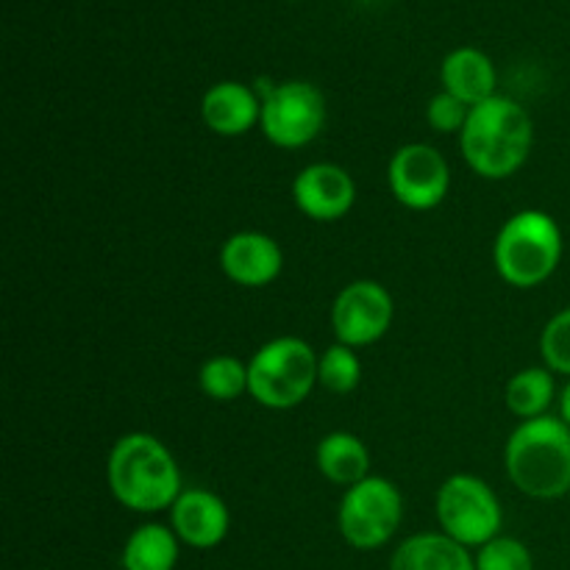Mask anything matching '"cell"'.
Wrapping results in <instances>:
<instances>
[{"mask_svg":"<svg viewBox=\"0 0 570 570\" xmlns=\"http://www.w3.org/2000/svg\"><path fill=\"white\" fill-rule=\"evenodd\" d=\"M557 379L549 367H523L507 382L504 404L518 421H534V417L549 415V406L554 404Z\"/></svg>","mask_w":570,"mask_h":570,"instance_id":"d6986e66","label":"cell"},{"mask_svg":"<svg viewBox=\"0 0 570 570\" xmlns=\"http://www.w3.org/2000/svg\"><path fill=\"white\" fill-rule=\"evenodd\" d=\"M220 271L237 287L262 289L282 276L284 250L271 234L237 232L223 243Z\"/></svg>","mask_w":570,"mask_h":570,"instance_id":"4fadbf2b","label":"cell"},{"mask_svg":"<svg viewBox=\"0 0 570 570\" xmlns=\"http://www.w3.org/2000/svg\"><path fill=\"white\" fill-rule=\"evenodd\" d=\"M395 317V301L376 278H356L345 284L332 304L334 343L367 348L387 337Z\"/></svg>","mask_w":570,"mask_h":570,"instance_id":"9c48e42d","label":"cell"},{"mask_svg":"<svg viewBox=\"0 0 570 570\" xmlns=\"http://www.w3.org/2000/svg\"><path fill=\"white\" fill-rule=\"evenodd\" d=\"M540 356L554 376L570 379V306L549 317L540 332Z\"/></svg>","mask_w":570,"mask_h":570,"instance_id":"603a6c76","label":"cell"},{"mask_svg":"<svg viewBox=\"0 0 570 570\" xmlns=\"http://www.w3.org/2000/svg\"><path fill=\"white\" fill-rule=\"evenodd\" d=\"M476 570H534V554L523 540L499 534L473 554Z\"/></svg>","mask_w":570,"mask_h":570,"instance_id":"7402d4cb","label":"cell"},{"mask_svg":"<svg viewBox=\"0 0 570 570\" xmlns=\"http://www.w3.org/2000/svg\"><path fill=\"white\" fill-rule=\"evenodd\" d=\"M434 515L440 532L471 551L499 538L504 527L499 495L473 473H454L440 484L434 495Z\"/></svg>","mask_w":570,"mask_h":570,"instance_id":"8992f818","label":"cell"},{"mask_svg":"<svg viewBox=\"0 0 570 570\" xmlns=\"http://www.w3.org/2000/svg\"><path fill=\"white\" fill-rule=\"evenodd\" d=\"M390 570H476V560L449 534L421 532L401 540L390 557Z\"/></svg>","mask_w":570,"mask_h":570,"instance_id":"2e32d148","label":"cell"},{"mask_svg":"<svg viewBox=\"0 0 570 570\" xmlns=\"http://www.w3.org/2000/svg\"><path fill=\"white\" fill-rule=\"evenodd\" d=\"M440 83L445 92L460 98L462 104L473 106L484 104L493 98L495 87H499V76H495V65L484 50L479 48H456L440 65Z\"/></svg>","mask_w":570,"mask_h":570,"instance_id":"9a60e30c","label":"cell"},{"mask_svg":"<svg viewBox=\"0 0 570 570\" xmlns=\"http://www.w3.org/2000/svg\"><path fill=\"white\" fill-rule=\"evenodd\" d=\"M317 356L306 340L293 334L267 340L248 360V395L265 410H295L317 387Z\"/></svg>","mask_w":570,"mask_h":570,"instance_id":"5b68a950","label":"cell"},{"mask_svg":"<svg viewBox=\"0 0 570 570\" xmlns=\"http://www.w3.org/2000/svg\"><path fill=\"white\" fill-rule=\"evenodd\" d=\"M167 515L181 546L195 551L217 549L232 532V510L215 490L184 488Z\"/></svg>","mask_w":570,"mask_h":570,"instance_id":"7c38bea8","label":"cell"},{"mask_svg":"<svg viewBox=\"0 0 570 570\" xmlns=\"http://www.w3.org/2000/svg\"><path fill=\"white\" fill-rule=\"evenodd\" d=\"M326 126V98L312 81H282L262 98L259 131L273 148L298 150Z\"/></svg>","mask_w":570,"mask_h":570,"instance_id":"ba28073f","label":"cell"},{"mask_svg":"<svg viewBox=\"0 0 570 570\" xmlns=\"http://www.w3.org/2000/svg\"><path fill=\"white\" fill-rule=\"evenodd\" d=\"M387 187L410 212H432L449 198V159L429 142H406L390 156Z\"/></svg>","mask_w":570,"mask_h":570,"instance_id":"30bf717a","label":"cell"},{"mask_svg":"<svg viewBox=\"0 0 570 570\" xmlns=\"http://www.w3.org/2000/svg\"><path fill=\"white\" fill-rule=\"evenodd\" d=\"M566 250L562 228L543 209H521L501 223L493 243V265L501 282L534 289L557 273Z\"/></svg>","mask_w":570,"mask_h":570,"instance_id":"277c9868","label":"cell"},{"mask_svg":"<svg viewBox=\"0 0 570 570\" xmlns=\"http://www.w3.org/2000/svg\"><path fill=\"white\" fill-rule=\"evenodd\" d=\"M534 148V120L518 100L493 95L473 106L460 134L465 165L488 181L512 178Z\"/></svg>","mask_w":570,"mask_h":570,"instance_id":"7a4b0ae2","label":"cell"},{"mask_svg":"<svg viewBox=\"0 0 570 570\" xmlns=\"http://www.w3.org/2000/svg\"><path fill=\"white\" fill-rule=\"evenodd\" d=\"M404 523V495L387 476H367L343 490L337 507L340 538L356 551H379Z\"/></svg>","mask_w":570,"mask_h":570,"instance_id":"52a82bcc","label":"cell"},{"mask_svg":"<svg viewBox=\"0 0 570 570\" xmlns=\"http://www.w3.org/2000/svg\"><path fill=\"white\" fill-rule=\"evenodd\" d=\"M468 115H471V106L462 104L460 98H454V95L445 92V89H440L426 106L429 128H432L434 134H443V137H449V134H456V137H460L462 128H465L468 122Z\"/></svg>","mask_w":570,"mask_h":570,"instance_id":"cb8c5ba5","label":"cell"},{"mask_svg":"<svg viewBox=\"0 0 570 570\" xmlns=\"http://www.w3.org/2000/svg\"><path fill=\"white\" fill-rule=\"evenodd\" d=\"M293 204L315 223H337L356 206V181L334 161H312L293 178Z\"/></svg>","mask_w":570,"mask_h":570,"instance_id":"8fae6325","label":"cell"},{"mask_svg":"<svg viewBox=\"0 0 570 570\" xmlns=\"http://www.w3.org/2000/svg\"><path fill=\"white\" fill-rule=\"evenodd\" d=\"M315 465L334 488H354L371 476V451L354 432H328L315 445Z\"/></svg>","mask_w":570,"mask_h":570,"instance_id":"e0dca14e","label":"cell"},{"mask_svg":"<svg viewBox=\"0 0 570 570\" xmlns=\"http://www.w3.org/2000/svg\"><path fill=\"white\" fill-rule=\"evenodd\" d=\"M557 406H560V417L570 426V379L566 382V387L560 390V399H557Z\"/></svg>","mask_w":570,"mask_h":570,"instance_id":"d4e9b609","label":"cell"},{"mask_svg":"<svg viewBox=\"0 0 570 570\" xmlns=\"http://www.w3.org/2000/svg\"><path fill=\"white\" fill-rule=\"evenodd\" d=\"M362 382V362L356 348L332 343L317 356V387L332 395H351Z\"/></svg>","mask_w":570,"mask_h":570,"instance_id":"44dd1931","label":"cell"},{"mask_svg":"<svg viewBox=\"0 0 570 570\" xmlns=\"http://www.w3.org/2000/svg\"><path fill=\"white\" fill-rule=\"evenodd\" d=\"M115 570H122V568H115Z\"/></svg>","mask_w":570,"mask_h":570,"instance_id":"484cf974","label":"cell"},{"mask_svg":"<svg viewBox=\"0 0 570 570\" xmlns=\"http://www.w3.org/2000/svg\"><path fill=\"white\" fill-rule=\"evenodd\" d=\"M198 387L206 399L217 404H232V401L248 395V362L234 354H217L206 360L198 371Z\"/></svg>","mask_w":570,"mask_h":570,"instance_id":"ffe728a7","label":"cell"},{"mask_svg":"<svg viewBox=\"0 0 570 570\" xmlns=\"http://www.w3.org/2000/svg\"><path fill=\"white\" fill-rule=\"evenodd\" d=\"M200 120L217 137H245L262 120V98L243 81H217L200 98Z\"/></svg>","mask_w":570,"mask_h":570,"instance_id":"5bb4252c","label":"cell"},{"mask_svg":"<svg viewBox=\"0 0 570 570\" xmlns=\"http://www.w3.org/2000/svg\"><path fill=\"white\" fill-rule=\"evenodd\" d=\"M181 557V540L170 523L148 521L128 534L120 554L122 570H176Z\"/></svg>","mask_w":570,"mask_h":570,"instance_id":"ac0fdd59","label":"cell"},{"mask_svg":"<svg viewBox=\"0 0 570 570\" xmlns=\"http://www.w3.org/2000/svg\"><path fill=\"white\" fill-rule=\"evenodd\" d=\"M504 471L518 493L557 501L570 493V426L560 415L521 421L504 445Z\"/></svg>","mask_w":570,"mask_h":570,"instance_id":"3957f363","label":"cell"},{"mask_svg":"<svg viewBox=\"0 0 570 570\" xmlns=\"http://www.w3.org/2000/svg\"><path fill=\"white\" fill-rule=\"evenodd\" d=\"M106 484L111 499L137 515L170 512L184 493L178 460L156 434L148 432H128L111 445Z\"/></svg>","mask_w":570,"mask_h":570,"instance_id":"6da1fadb","label":"cell"}]
</instances>
